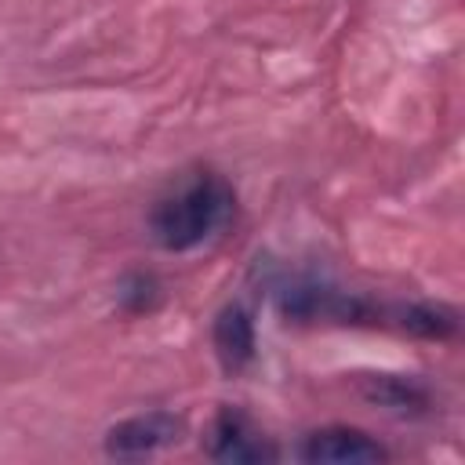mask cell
Masks as SVG:
<instances>
[{
	"mask_svg": "<svg viewBox=\"0 0 465 465\" xmlns=\"http://www.w3.org/2000/svg\"><path fill=\"white\" fill-rule=\"evenodd\" d=\"M232 211H236L232 185L214 171H200L153 203L149 236L160 251L182 254L207 243L232 218Z\"/></svg>",
	"mask_w": 465,
	"mask_h": 465,
	"instance_id": "1",
	"label": "cell"
},
{
	"mask_svg": "<svg viewBox=\"0 0 465 465\" xmlns=\"http://www.w3.org/2000/svg\"><path fill=\"white\" fill-rule=\"evenodd\" d=\"M203 450L214 458V461H236V465H247V461H276L280 450L262 436V429L236 407H222L211 425H207V436H203Z\"/></svg>",
	"mask_w": 465,
	"mask_h": 465,
	"instance_id": "2",
	"label": "cell"
},
{
	"mask_svg": "<svg viewBox=\"0 0 465 465\" xmlns=\"http://www.w3.org/2000/svg\"><path fill=\"white\" fill-rule=\"evenodd\" d=\"M178 436H182V418H174L167 411H149V414L116 421L105 432V454L134 461V458H149V454L178 443Z\"/></svg>",
	"mask_w": 465,
	"mask_h": 465,
	"instance_id": "3",
	"label": "cell"
},
{
	"mask_svg": "<svg viewBox=\"0 0 465 465\" xmlns=\"http://www.w3.org/2000/svg\"><path fill=\"white\" fill-rule=\"evenodd\" d=\"M298 454L305 461H385L389 450L367 436L363 429H349V425H327V429H316L302 440Z\"/></svg>",
	"mask_w": 465,
	"mask_h": 465,
	"instance_id": "4",
	"label": "cell"
},
{
	"mask_svg": "<svg viewBox=\"0 0 465 465\" xmlns=\"http://www.w3.org/2000/svg\"><path fill=\"white\" fill-rule=\"evenodd\" d=\"M211 338H214L218 363H222L229 374L243 371V367L254 360V349H258V345H254V320H251V312H247L243 305H225V309L218 312V320H214Z\"/></svg>",
	"mask_w": 465,
	"mask_h": 465,
	"instance_id": "5",
	"label": "cell"
},
{
	"mask_svg": "<svg viewBox=\"0 0 465 465\" xmlns=\"http://www.w3.org/2000/svg\"><path fill=\"white\" fill-rule=\"evenodd\" d=\"M367 396L378 400V403H385V407H396V411H418L429 400L418 381H403V378H378L367 389Z\"/></svg>",
	"mask_w": 465,
	"mask_h": 465,
	"instance_id": "6",
	"label": "cell"
},
{
	"mask_svg": "<svg viewBox=\"0 0 465 465\" xmlns=\"http://www.w3.org/2000/svg\"><path fill=\"white\" fill-rule=\"evenodd\" d=\"M116 298H120L124 312H149L160 302V283L153 272H131V276H124Z\"/></svg>",
	"mask_w": 465,
	"mask_h": 465,
	"instance_id": "7",
	"label": "cell"
}]
</instances>
